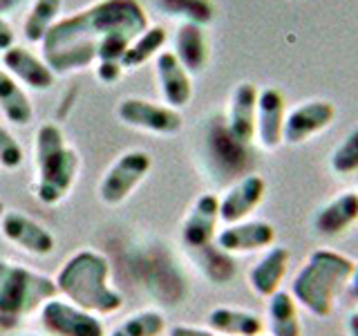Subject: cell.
<instances>
[{
  "mask_svg": "<svg viewBox=\"0 0 358 336\" xmlns=\"http://www.w3.org/2000/svg\"><path fill=\"white\" fill-rule=\"evenodd\" d=\"M150 155L143 150H130L121 155L119 160L110 166L103 182L99 184V197L108 206H117L126 200L134 186L141 184V179L150 171Z\"/></svg>",
  "mask_w": 358,
  "mask_h": 336,
  "instance_id": "7",
  "label": "cell"
},
{
  "mask_svg": "<svg viewBox=\"0 0 358 336\" xmlns=\"http://www.w3.org/2000/svg\"><path fill=\"white\" fill-rule=\"evenodd\" d=\"M5 216V204H3V200H0V218Z\"/></svg>",
  "mask_w": 358,
  "mask_h": 336,
  "instance_id": "37",
  "label": "cell"
},
{
  "mask_svg": "<svg viewBox=\"0 0 358 336\" xmlns=\"http://www.w3.org/2000/svg\"><path fill=\"white\" fill-rule=\"evenodd\" d=\"M350 285H352V291H354V298L358 300V262L354 265V274L350 278Z\"/></svg>",
  "mask_w": 358,
  "mask_h": 336,
  "instance_id": "36",
  "label": "cell"
},
{
  "mask_svg": "<svg viewBox=\"0 0 358 336\" xmlns=\"http://www.w3.org/2000/svg\"><path fill=\"white\" fill-rule=\"evenodd\" d=\"M119 119L132 128H141L157 134H175L182 128L179 112L168 106H157L143 99H126L119 104Z\"/></svg>",
  "mask_w": 358,
  "mask_h": 336,
  "instance_id": "9",
  "label": "cell"
},
{
  "mask_svg": "<svg viewBox=\"0 0 358 336\" xmlns=\"http://www.w3.org/2000/svg\"><path fill=\"white\" fill-rule=\"evenodd\" d=\"M208 332L224 336H260L264 330L262 318L253 312L233 309V307H215L206 314Z\"/></svg>",
  "mask_w": 358,
  "mask_h": 336,
  "instance_id": "22",
  "label": "cell"
},
{
  "mask_svg": "<svg viewBox=\"0 0 358 336\" xmlns=\"http://www.w3.org/2000/svg\"><path fill=\"white\" fill-rule=\"evenodd\" d=\"M329 168L336 175H352L358 173V128L345 137L343 144L334 148L329 157Z\"/></svg>",
  "mask_w": 358,
  "mask_h": 336,
  "instance_id": "30",
  "label": "cell"
},
{
  "mask_svg": "<svg viewBox=\"0 0 358 336\" xmlns=\"http://www.w3.org/2000/svg\"><path fill=\"white\" fill-rule=\"evenodd\" d=\"M266 184L260 175H244L235 182L227 195L220 200V220L227 224H238L242 222L249 213L255 211V206L260 204L264 197Z\"/></svg>",
  "mask_w": 358,
  "mask_h": 336,
  "instance_id": "12",
  "label": "cell"
},
{
  "mask_svg": "<svg viewBox=\"0 0 358 336\" xmlns=\"http://www.w3.org/2000/svg\"><path fill=\"white\" fill-rule=\"evenodd\" d=\"M0 231L9 242H14L16 246L34 255H48L54 251V235L48 229H43L38 222L22 216V213L7 211L0 218Z\"/></svg>",
  "mask_w": 358,
  "mask_h": 336,
  "instance_id": "13",
  "label": "cell"
},
{
  "mask_svg": "<svg viewBox=\"0 0 358 336\" xmlns=\"http://www.w3.org/2000/svg\"><path fill=\"white\" fill-rule=\"evenodd\" d=\"M25 0H0V14H5V11H11L16 9L18 5H22Z\"/></svg>",
  "mask_w": 358,
  "mask_h": 336,
  "instance_id": "35",
  "label": "cell"
},
{
  "mask_svg": "<svg viewBox=\"0 0 358 336\" xmlns=\"http://www.w3.org/2000/svg\"><path fill=\"white\" fill-rule=\"evenodd\" d=\"M275 240V229L268 222H238L229 224L215 235V244L227 253H251L257 249H266Z\"/></svg>",
  "mask_w": 358,
  "mask_h": 336,
  "instance_id": "14",
  "label": "cell"
},
{
  "mask_svg": "<svg viewBox=\"0 0 358 336\" xmlns=\"http://www.w3.org/2000/svg\"><path fill=\"white\" fill-rule=\"evenodd\" d=\"M14 45V29H11L9 22L0 16V52L9 50Z\"/></svg>",
  "mask_w": 358,
  "mask_h": 336,
  "instance_id": "32",
  "label": "cell"
},
{
  "mask_svg": "<svg viewBox=\"0 0 358 336\" xmlns=\"http://www.w3.org/2000/svg\"><path fill=\"white\" fill-rule=\"evenodd\" d=\"M190 255H193V260L201 269V274L208 280H213V283L224 285L235 276V260L231 258V253L222 251L217 244L210 242L204 249L190 251Z\"/></svg>",
  "mask_w": 358,
  "mask_h": 336,
  "instance_id": "25",
  "label": "cell"
},
{
  "mask_svg": "<svg viewBox=\"0 0 358 336\" xmlns=\"http://www.w3.org/2000/svg\"><path fill=\"white\" fill-rule=\"evenodd\" d=\"M285 126V97L275 88H266L257 94L255 108V134L262 148L275 150L282 144Z\"/></svg>",
  "mask_w": 358,
  "mask_h": 336,
  "instance_id": "15",
  "label": "cell"
},
{
  "mask_svg": "<svg viewBox=\"0 0 358 336\" xmlns=\"http://www.w3.org/2000/svg\"><path fill=\"white\" fill-rule=\"evenodd\" d=\"M61 3L63 0H34V7L22 22V31H25V38L29 43H41L45 38V34L50 31L56 16H59Z\"/></svg>",
  "mask_w": 358,
  "mask_h": 336,
  "instance_id": "26",
  "label": "cell"
},
{
  "mask_svg": "<svg viewBox=\"0 0 358 336\" xmlns=\"http://www.w3.org/2000/svg\"><path fill=\"white\" fill-rule=\"evenodd\" d=\"M166 43V29L164 27H148L145 31H141L137 38L130 43V48L123 54V61L121 65L123 67H139L143 65L148 59L159 52Z\"/></svg>",
  "mask_w": 358,
  "mask_h": 336,
  "instance_id": "28",
  "label": "cell"
},
{
  "mask_svg": "<svg viewBox=\"0 0 358 336\" xmlns=\"http://www.w3.org/2000/svg\"><path fill=\"white\" fill-rule=\"evenodd\" d=\"M268 332L271 336H302L298 302L289 291L278 289L268 296Z\"/></svg>",
  "mask_w": 358,
  "mask_h": 336,
  "instance_id": "23",
  "label": "cell"
},
{
  "mask_svg": "<svg viewBox=\"0 0 358 336\" xmlns=\"http://www.w3.org/2000/svg\"><path fill=\"white\" fill-rule=\"evenodd\" d=\"M217 220H220V200L213 193L199 195L182 227V242L186 249L197 251L210 244L213 238H215Z\"/></svg>",
  "mask_w": 358,
  "mask_h": 336,
  "instance_id": "11",
  "label": "cell"
},
{
  "mask_svg": "<svg viewBox=\"0 0 358 336\" xmlns=\"http://www.w3.org/2000/svg\"><path fill=\"white\" fill-rule=\"evenodd\" d=\"M22 157L25 155H22L20 144L0 126V166L14 171V168H18L22 164Z\"/></svg>",
  "mask_w": 358,
  "mask_h": 336,
  "instance_id": "31",
  "label": "cell"
},
{
  "mask_svg": "<svg viewBox=\"0 0 358 336\" xmlns=\"http://www.w3.org/2000/svg\"><path fill=\"white\" fill-rule=\"evenodd\" d=\"M175 59L188 74H199L208 61V45L204 27L195 22H184L175 36Z\"/></svg>",
  "mask_w": 358,
  "mask_h": 336,
  "instance_id": "21",
  "label": "cell"
},
{
  "mask_svg": "<svg viewBox=\"0 0 358 336\" xmlns=\"http://www.w3.org/2000/svg\"><path fill=\"white\" fill-rule=\"evenodd\" d=\"M43 328L54 336H103L101 321L72 302L48 300L41 309Z\"/></svg>",
  "mask_w": 358,
  "mask_h": 336,
  "instance_id": "8",
  "label": "cell"
},
{
  "mask_svg": "<svg viewBox=\"0 0 358 336\" xmlns=\"http://www.w3.org/2000/svg\"><path fill=\"white\" fill-rule=\"evenodd\" d=\"M334 117H336V108L329 101H307V104L294 108L285 117L282 141L291 146L307 141L316 132L329 128Z\"/></svg>",
  "mask_w": 358,
  "mask_h": 336,
  "instance_id": "10",
  "label": "cell"
},
{
  "mask_svg": "<svg viewBox=\"0 0 358 336\" xmlns=\"http://www.w3.org/2000/svg\"><path fill=\"white\" fill-rule=\"evenodd\" d=\"M148 29L143 7L137 0H101V3L54 22L41 41L43 54L63 50L76 43H99L112 31H130L139 36Z\"/></svg>",
  "mask_w": 358,
  "mask_h": 336,
  "instance_id": "1",
  "label": "cell"
},
{
  "mask_svg": "<svg viewBox=\"0 0 358 336\" xmlns=\"http://www.w3.org/2000/svg\"><path fill=\"white\" fill-rule=\"evenodd\" d=\"M157 76H159L162 94L168 108H184L193 97V85H190V74L184 70L173 52H162L157 56Z\"/></svg>",
  "mask_w": 358,
  "mask_h": 336,
  "instance_id": "19",
  "label": "cell"
},
{
  "mask_svg": "<svg viewBox=\"0 0 358 336\" xmlns=\"http://www.w3.org/2000/svg\"><path fill=\"white\" fill-rule=\"evenodd\" d=\"M206 157H208V171L220 184L231 182L235 177L249 175L251 153L249 146L235 141L231 132L227 130V123L215 119L206 134Z\"/></svg>",
  "mask_w": 358,
  "mask_h": 336,
  "instance_id": "6",
  "label": "cell"
},
{
  "mask_svg": "<svg viewBox=\"0 0 358 336\" xmlns=\"http://www.w3.org/2000/svg\"><path fill=\"white\" fill-rule=\"evenodd\" d=\"M166 330V321L159 312H139L123 321L119 328L112 330L110 336H162Z\"/></svg>",
  "mask_w": 358,
  "mask_h": 336,
  "instance_id": "29",
  "label": "cell"
},
{
  "mask_svg": "<svg viewBox=\"0 0 358 336\" xmlns=\"http://www.w3.org/2000/svg\"><path fill=\"white\" fill-rule=\"evenodd\" d=\"M110 262L96 251H78L67 260L59 276L56 289L72 302L90 314H115L123 305V296L108 283Z\"/></svg>",
  "mask_w": 358,
  "mask_h": 336,
  "instance_id": "3",
  "label": "cell"
},
{
  "mask_svg": "<svg viewBox=\"0 0 358 336\" xmlns=\"http://www.w3.org/2000/svg\"><path fill=\"white\" fill-rule=\"evenodd\" d=\"M59 289L52 278L0 260V328L11 330L22 316L52 300Z\"/></svg>",
  "mask_w": 358,
  "mask_h": 336,
  "instance_id": "5",
  "label": "cell"
},
{
  "mask_svg": "<svg viewBox=\"0 0 358 336\" xmlns=\"http://www.w3.org/2000/svg\"><path fill=\"white\" fill-rule=\"evenodd\" d=\"M347 334L358 336V312H352L350 318H347Z\"/></svg>",
  "mask_w": 358,
  "mask_h": 336,
  "instance_id": "34",
  "label": "cell"
},
{
  "mask_svg": "<svg viewBox=\"0 0 358 336\" xmlns=\"http://www.w3.org/2000/svg\"><path fill=\"white\" fill-rule=\"evenodd\" d=\"M157 9H162L168 16L184 18L195 25H208L215 18V5L210 0H155Z\"/></svg>",
  "mask_w": 358,
  "mask_h": 336,
  "instance_id": "27",
  "label": "cell"
},
{
  "mask_svg": "<svg viewBox=\"0 0 358 336\" xmlns=\"http://www.w3.org/2000/svg\"><path fill=\"white\" fill-rule=\"evenodd\" d=\"M257 88L253 83H240L231 94L227 130L235 141L249 146L255 137V108H257Z\"/></svg>",
  "mask_w": 358,
  "mask_h": 336,
  "instance_id": "16",
  "label": "cell"
},
{
  "mask_svg": "<svg viewBox=\"0 0 358 336\" xmlns=\"http://www.w3.org/2000/svg\"><path fill=\"white\" fill-rule=\"evenodd\" d=\"M36 197L48 206L59 204L74 184L78 155L65 144L63 130L56 123H43L36 132Z\"/></svg>",
  "mask_w": 358,
  "mask_h": 336,
  "instance_id": "4",
  "label": "cell"
},
{
  "mask_svg": "<svg viewBox=\"0 0 358 336\" xmlns=\"http://www.w3.org/2000/svg\"><path fill=\"white\" fill-rule=\"evenodd\" d=\"M354 260L331 249L311 251L307 262L300 267L289 294L311 316L327 318L334 309V300L350 285L354 274Z\"/></svg>",
  "mask_w": 358,
  "mask_h": 336,
  "instance_id": "2",
  "label": "cell"
},
{
  "mask_svg": "<svg viewBox=\"0 0 358 336\" xmlns=\"http://www.w3.org/2000/svg\"><path fill=\"white\" fill-rule=\"evenodd\" d=\"M356 222L358 193L356 190H345V193L336 195L316 211V216H313V231L318 235H324V238H334V235H341Z\"/></svg>",
  "mask_w": 358,
  "mask_h": 336,
  "instance_id": "17",
  "label": "cell"
},
{
  "mask_svg": "<svg viewBox=\"0 0 358 336\" xmlns=\"http://www.w3.org/2000/svg\"><path fill=\"white\" fill-rule=\"evenodd\" d=\"M287 267H289V251L285 246L268 249L249 272L251 289L262 298L273 296L280 289V283H282L287 276Z\"/></svg>",
  "mask_w": 358,
  "mask_h": 336,
  "instance_id": "20",
  "label": "cell"
},
{
  "mask_svg": "<svg viewBox=\"0 0 358 336\" xmlns=\"http://www.w3.org/2000/svg\"><path fill=\"white\" fill-rule=\"evenodd\" d=\"M3 65L7 67V74L16 76L18 81L29 85L31 90H50L54 85V74L45 61L36 59L29 50L20 45H11L9 50L3 52Z\"/></svg>",
  "mask_w": 358,
  "mask_h": 336,
  "instance_id": "18",
  "label": "cell"
},
{
  "mask_svg": "<svg viewBox=\"0 0 358 336\" xmlns=\"http://www.w3.org/2000/svg\"><path fill=\"white\" fill-rule=\"evenodd\" d=\"M0 112L14 126H27L34 117L27 94L5 70H0Z\"/></svg>",
  "mask_w": 358,
  "mask_h": 336,
  "instance_id": "24",
  "label": "cell"
},
{
  "mask_svg": "<svg viewBox=\"0 0 358 336\" xmlns=\"http://www.w3.org/2000/svg\"><path fill=\"white\" fill-rule=\"evenodd\" d=\"M168 336H217L208 330H199V328H188V325H175Z\"/></svg>",
  "mask_w": 358,
  "mask_h": 336,
  "instance_id": "33",
  "label": "cell"
}]
</instances>
